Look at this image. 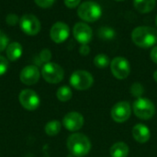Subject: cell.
I'll return each mask as SVG.
<instances>
[{
    "instance_id": "2e32d148",
    "label": "cell",
    "mask_w": 157,
    "mask_h": 157,
    "mask_svg": "<svg viewBox=\"0 0 157 157\" xmlns=\"http://www.w3.org/2000/svg\"><path fill=\"white\" fill-rule=\"evenodd\" d=\"M22 52H23L22 45L17 42L9 43L6 49V57L10 61H17L22 56Z\"/></svg>"
},
{
    "instance_id": "836d02e7",
    "label": "cell",
    "mask_w": 157,
    "mask_h": 157,
    "mask_svg": "<svg viewBox=\"0 0 157 157\" xmlns=\"http://www.w3.org/2000/svg\"><path fill=\"white\" fill-rule=\"evenodd\" d=\"M116 1H123V0H116Z\"/></svg>"
},
{
    "instance_id": "603a6c76",
    "label": "cell",
    "mask_w": 157,
    "mask_h": 157,
    "mask_svg": "<svg viewBox=\"0 0 157 157\" xmlns=\"http://www.w3.org/2000/svg\"><path fill=\"white\" fill-rule=\"evenodd\" d=\"M131 93L137 98H141L142 95L144 93V86L140 83V82H134L132 86H131Z\"/></svg>"
},
{
    "instance_id": "4dcf8cb0",
    "label": "cell",
    "mask_w": 157,
    "mask_h": 157,
    "mask_svg": "<svg viewBox=\"0 0 157 157\" xmlns=\"http://www.w3.org/2000/svg\"><path fill=\"white\" fill-rule=\"evenodd\" d=\"M150 57L153 60V62H155V64H157V46H155L151 53H150Z\"/></svg>"
},
{
    "instance_id": "cb8c5ba5",
    "label": "cell",
    "mask_w": 157,
    "mask_h": 157,
    "mask_svg": "<svg viewBox=\"0 0 157 157\" xmlns=\"http://www.w3.org/2000/svg\"><path fill=\"white\" fill-rule=\"evenodd\" d=\"M39 58L40 60V62L42 63H49L51 58H52V52L49 49H43L40 51V55H39Z\"/></svg>"
},
{
    "instance_id": "f1b7e54d",
    "label": "cell",
    "mask_w": 157,
    "mask_h": 157,
    "mask_svg": "<svg viewBox=\"0 0 157 157\" xmlns=\"http://www.w3.org/2000/svg\"><path fill=\"white\" fill-rule=\"evenodd\" d=\"M81 0H64V5L69 8H75L79 6Z\"/></svg>"
},
{
    "instance_id": "7c38bea8",
    "label": "cell",
    "mask_w": 157,
    "mask_h": 157,
    "mask_svg": "<svg viewBox=\"0 0 157 157\" xmlns=\"http://www.w3.org/2000/svg\"><path fill=\"white\" fill-rule=\"evenodd\" d=\"M84 117L78 112H69L63 118V127L69 131H77L84 126Z\"/></svg>"
},
{
    "instance_id": "9a60e30c",
    "label": "cell",
    "mask_w": 157,
    "mask_h": 157,
    "mask_svg": "<svg viewBox=\"0 0 157 157\" xmlns=\"http://www.w3.org/2000/svg\"><path fill=\"white\" fill-rule=\"evenodd\" d=\"M133 139L139 143H145L151 138V131L146 125L137 124L132 129Z\"/></svg>"
},
{
    "instance_id": "5b68a950",
    "label": "cell",
    "mask_w": 157,
    "mask_h": 157,
    "mask_svg": "<svg viewBox=\"0 0 157 157\" xmlns=\"http://www.w3.org/2000/svg\"><path fill=\"white\" fill-rule=\"evenodd\" d=\"M40 73L43 79L48 83H52V84H57L61 82L64 77L63 68L60 65L52 62L44 64Z\"/></svg>"
},
{
    "instance_id": "484cf974",
    "label": "cell",
    "mask_w": 157,
    "mask_h": 157,
    "mask_svg": "<svg viewBox=\"0 0 157 157\" xmlns=\"http://www.w3.org/2000/svg\"><path fill=\"white\" fill-rule=\"evenodd\" d=\"M8 69V61L3 56H0V76L4 75Z\"/></svg>"
},
{
    "instance_id": "ba28073f",
    "label": "cell",
    "mask_w": 157,
    "mask_h": 157,
    "mask_svg": "<svg viewBox=\"0 0 157 157\" xmlns=\"http://www.w3.org/2000/svg\"><path fill=\"white\" fill-rule=\"evenodd\" d=\"M18 101L20 105L29 111L36 110L40 105V96L36 92L30 89H25L21 91L18 95Z\"/></svg>"
},
{
    "instance_id": "9c48e42d",
    "label": "cell",
    "mask_w": 157,
    "mask_h": 157,
    "mask_svg": "<svg viewBox=\"0 0 157 157\" xmlns=\"http://www.w3.org/2000/svg\"><path fill=\"white\" fill-rule=\"evenodd\" d=\"M19 26L24 33L33 36L40 32V22L39 19L32 14H25L19 19Z\"/></svg>"
},
{
    "instance_id": "ac0fdd59",
    "label": "cell",
    "mask_w": 157,
    "mask_h": 157,
    "mask_svg": "<svg viewBox=\"0 0 157 157\" xmlns=\"http://www.w3.org/2000/svg\"><path fill=\"white\" fill-rule=\"evenodd\" d=\"M156 4V0H133L134 7L140 13H149L151 12Z\"/></svg>"
},
{
    "instance_id": "4fadbf2b",
    "label": "cell",
    "mask_w": 157,
    "mask_h": 157,
    "mask_svg": "<svg viewBox=\"0 0 157 157\" xmlns=\"http://www.w3.org/2000/svg\"><path fill=\"white\" fill-rule=\"evenodd\" d=\"M70 34L69 26L64 22H56L52 25L50 31L51 39L56 43H62L67 40Z\"/></svg>"
},
{
    "instance_id": "44dd1931",
    "label": "cell",
    "mask_w": 157,
    "mask_h": 157,
    "mask_svg": "<svg viewBox=\"0 0 157 157\" xmlns=\"http://www.w3.org/2000/svg\"><path fill=\"white\" fill-rule=\"evenodd\" d=\"M73 96V92L68 86H62L56 92V97L61 102H67Z\"/></svg>"
},
{
    "instance_id": "5bb4252c",
    "label": "cell",
    "mask_w": 157,
    "mask_h": 157,
    "mask_svg": "<svg viewBox=\"0 0 157 157\" xmlns=\"http://www.w3.org/2000/svg\"><path fill=\"white\" fill-rule=\"evenodd\" d=\"M40 74L41 73L36 66L29 65L22 68L19 74V79L25 85H34L39 81Z\"/></svg>"
},
{
    "instance_id": "1f68e13d",
    "label": "cell",
    "mask_w": 157,
    "mask_h": 157,
    "mask_svg": "<svg viewBox=\"0 0 157 157\" xmlns=\"http://www.w3.org/2000/svg\"><path fill=\"white\" fill-rule=\"evenodd\" d=\"M154 80L155 81V82H157V70L154 72Z\"/></svg>"
},
{
    "instance_id": "8fae6325",
    "label": "cell",
    "mask_w": 157,
    "mask_h": 157,
    "mask_svg": "<svg viewBox=\"0 0 157 157\" xmlns=\"http://www.w3.org/2000/svg\"><path fill=\"white\" fill-rule=\"evenodd\" d=\"M75 39L81 44H87L92 40V29L84 22H77L73 29Z\"/></svg>"
},
{
    "instance_id": "52a82bcc",
    "label": "cell",
    "mask_w": 157,
    "mask_h": 157,
    "mask_svg": "<svg viewBox=\"0 0 157 157\" xmlns=\"http://www.w3.org/2000/svg\"><path fill=\"white\" fill-rule=\"evenodd\" d=\"M110 70L112 75L118 80L126 79L131 72L129 61L122 56H117L110 61Z\"/></svg>"
},
{
    "instance_id": "8992f818",
    "label": "cell",
    "mask_w": 157,
    "mask_h": 157,
    "mask_svg": "<svg viewBox=\"0 0 157 157\" xmlns=\"http://www.w3.org/2000/svg\"><path fill=\"white\" fill-rule=\"evenodd\" d=\"M94 83V78L86 70H76L70 77V84L77 91H86Z\"/></svg>"
},
{
    "instance_id": "3957f363",
    "label": "cell",
    "mask_w": 157,
    "mask_h": 157,
    "mask_svg": "<svg viewBox=\"0 0 157 157\" xmlns=\"http://www.w3.org/2000/svg\"><path fill=\"white\" fill-rule=\"evenodd\" d=\"M77 15L84 21L95 22L100 19L102 15V8L97 2L86 1L78 6Z\"/></svg>"
},
{
    "instance_id": "277c9868",
    "label": "cell",
    "mask_w": 157,
    "mask_h": 157,
    "mask_svg": "<svg viewBox=\"0 0 157 157\" xmlns=\"http://www.w3.org/2000/svg\"><path fill=\"white\" fill-rule=\"evenodd\" d=\"M132 110L134 115L143 120L151 119L155 114V105L147 98H137L132 105Z\"/></svg>"
},
{
    "instance_id": "d4e9b609",
    "label": "cell",
    "mask_w": 157,
    "mask_h": 157,
    "mask_svg": "<svg viewBox=\"0 0 157 157\" xmlns=\"http://www.w3.org/2000/svg\"><path fill=\"white\" fill-rule=\"evenodd\" d=\"M8 42V37L5 34V32L2 30H0V52L6 49L7 45L9 44Z\"/></svg>"
},
{
    "instance_id": "30bf717a",
    "label": "cell",
    "mask_w": 157,
    "mask_h": 157,
    "mask_svg": "<svg viewBox=\"0 0 157 157\" xmlns=\"http://www.w3.org/2000/svg\"><path fill=\"white\" fill-rule=\"evenodd\" d=\"M132 114V107L128 102L121 101L115 104L111 108V118L117 123H123L127 121Z\"/></svg>"
},
{
    "instance_id": "6da1fadb",
    "label": "cell",
    "mask_w": 157,
    "mask_h": 157,
    "mask_svg": "<svg viewBox=\"0 0 157 157\" xmlns=\"http://www.w3.org/2000/svg\"><path fill=\"white\" fill-rule=\"evenodd\" d=\"M132 42L141 48H150L157 42V31L152 27L139 26L132 32Z\"/></svg>"
},
{
    "instance_id": "d6a6232c",
    "label": "cell",
    "mask_w": 157,
    "mask_h": 157,
    "mask_svg": "<svg viewBox=\"0 0 157 157\" xmlns=\"http://www.w3.org/2000/svg\"><path fill=\"white\" fill-rule=\"evenodd\" d=\"M155 24H156V26H157V15H156V18H155Z\"/></svg>"
},
{
    "instance_id": "4316f807",
    "label": "cell",
    "mask_w": 157,
    "mask_h": 157,
    "mask_svg": "<svg viewBox=\"0 0 157 157\" xmlns=\"http://www.w3.org/2000/svg\"><path fill=\"white\" fill-rule=\"evenodd\" d=\"M34 2L36 3V5H38L40 7H42V8H48V7H51L55 0H34Z\"/></svg>"
},
{
    "instance_id": "ffe728a7",
    "label": "cell",
    "mask_w": 157,
    "mask_h": 157,
    "mask_svg": "<svg viewBox=\"0 0 157 157\" xmlns=\"http://www.w3.org/2000/svg\"><path fill=\"white\" fill-rule=\"evenodd\" d=\"M62 129V124L58 120H52L48 122L45 126V133L48 136H56Z\"/></svg>"
},
{
    "instance_id": "7402d4cb",
    "label": "cell",
    "mask_w": 157,
    "mask_h": 157,
    "mask_svg": "<svg viewBox=\"0 0 157 157\" xmlns=\"http://www.w3.org/2000/svg\"><path fill=\"white\" fill-rule=\"evenodd\" d=\"M94 65L98 68H106L109 65H110V61L107 55L98 54L94 58Z\"/></svg>"
},
{
    "instance_id": "e0dca14e",
    "label": "cell",
    "mask_w": 157,
    "mask_h": 157,
    "mask_svg": "<svg viewBox=\"0 0 157 157\" xmlns=\"http://www.w3.org/2000/svg\"><path fill=\"white\" fill-rule=\"evenodd\" d=\"M129 146L123 142H118L110 147L111 157H127L129 155Z\"/></svg>"
},
{
    "instance_id": "f546056e",
    "label": "cell",
    "mask_w": 157,
    "mask_h": 157,
    "mask_svg": "<svg viewBox=\"0 0 157 157\" xmlns=\"http://www.w3.org/2000/svg\"><path fill=\"white\" fill-rule=\"evenodd\" d=\"M79 53L82 56H87L90 53V47L88 44H82L79 48Z\"/></svg>"
},
{
    "instance_id": "83f0119b",
    "label": "cell",
    "mask_w": 157,
    "mask_h": 157,
    "mask_svg": "<svg viewBox=\"0 0 157 157\" xmlns=\"http://www.w3.org/2000/svg\"><path fill=\"white\" fill-rule=\"evenodd\" d=\"M19 21V19L18 17L16 15V14H13V13H10L6 16V22L10 25V26H13V25H16L17 22Z\"/></svg>"
},
{
    "instance_id": "d6986e66",
    "label": "cell",
    "mask_w": 157,
    "mask_h": 157,
    "mask_svg": "<svg viewBox=\"0 0 157 157\" xmlns=\"http://www.w3.org/2000/svg\"><path fill=\"white\" fill-rule=\"evenodd\" d=\"M98 36L103 41H110L115 38L116 31L109 26H102L98 31Z\"/></svg>"
},
{
    "instance_id": "7a4b0ae2",
    "label": "cell",
    "mask_w": 157,
    "mask_h": 157,
    "mask_svg": "<svg viewBox=\"0 0 157 157\" xmlns=\"http://www.w3.org/2000/svg\"><path fill=\"white\" fill-rule=\"evenodd\" d=\"M67 149L73 156L83 157L91 150L90 140L82 133H74L67 139Z\"/></svg>"
}]
</instances>
